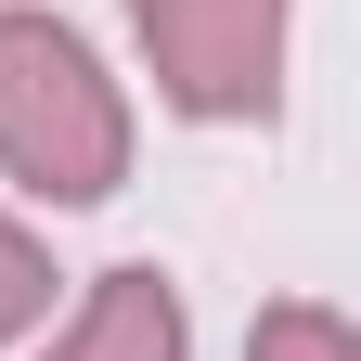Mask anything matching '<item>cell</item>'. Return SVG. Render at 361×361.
Masks as SVG:
<instances>
[{
    "instance_id": "3",
    "label": "cell",
    "mask_w": 361,
    "mask_h": 361,
    "mask_svg": "<svg viewBox=\"0 0 361 361\" xmlns=\"http://www.w3.org/2000/svg\"><path fill=\"white\" fill-rule=\"evenodd\" d=\"M39 361H180V297H168V271H90V297L65 310V336L39 348Z\"/></svg>"
},
{
    "instance_id": "5",
    "label": "cell",
    "mask_w": 361,
    "mask_h": 361,
    "mask_svg": "<svg viewBox=\"0 0 361 361\" xmlns=\"http://www.w3.org/2000/svg\"><path fill=\"white\" fill-rule=\"evenodd\" d=\"M39 310H52V258H39V233H26V219H0V348H13Z\"/></svg>"
},
{
    "instance_id": "2",
    "label": "cell",
    "mask_w": 361,
    "mask_h": 361,
    "mask_svg": "<svg viewBox=\"0 0 361 361\" xmlns=\"http://www.w3.org/2000/svg\"><path fill=\"white\" fill-rule=\"evenodd\" d=\"M142 65L180 116H271L284 90V0H129Z\"/></svg>"
},
{
    "instance_id": "1",
    "label": "cell",
    "mask_w": 361,
    "mask_h": 361,
    "mask_svg": "<svg viewBox=\"0 0 361 361\" xmlns=\"http://www.w3.org/2000/svg\"><path fill=\"white\" fill-rule=\"evenodd\" d=\"M0 180L39 207H104L129 180V90L65 13H0Z\"/></svg>"
},
{
    "instance_id": "4",
    "label": "cell",
    "mask_w": 361,
    "mask_h": 361,
    "mask_svg": "<svg viewBox=\"0 0 361 361\" xmlns=\"http://www.w3.org/2000/svg\"><path fill=\"white\" fill-rule=\"evenodd\" d=\"M245 361H361V336L336 323L323 297H271V310H258V336H245Z\"/></svg>"
}]
</instances>
